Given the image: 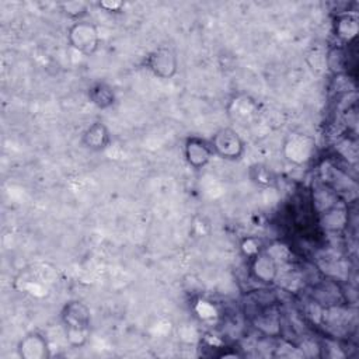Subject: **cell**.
<instances>
[{"label": "cell", "instance_id": "cell-16", "mask_svg": "<svg viewBox=\"0 0 359 359\" xmlns=\"http://www.w3.org/2000/svg\"><path fill=\"white\" fill-rule=\"evenodd\" d=\"M98 7L107 13L118 14L123 10L125 1H122V0H101V1H98Z\"/></svg>", "mask_w": 359, "mask_h": 359}, {"label": "cell", "instance_id": "cell-13", "mask_svg": "<svg viewBox=\"0 0 359 359\" xmlns=\"http://www.w3.org/2000/svg\"><path fill=\"white\" fill-rule=\"evenodd\" d=\"M59 10L63 15H66L67 18L74 21H80V20H86V15L88 14V3L81 1V0H67V1H62L57 4Z\"/></svg>", "mask_w": 359, "mask_h": 359}, {"label": "cell", "instance_id": "cell-14", "mask_svg": "<svg viewBox=\"0 0 359 359\" xmlns=\"http://www.w3.org/2000/svg\"><path fill=\"white\" fill-rule=\"evenodd\" d=\"M346 224V212L337 206H331L323 212V226L328 230H341Z\"/></svg>", "mask_w": 359, "mask_h": 359}, {"label": "cell", "instance_id": "cell-3", "mask_svg": "<svg viewBox=\"0 0 359 359\" xmlns=\"http://www.w3.org/2000/svg\"><path fill=\"white\" fill-rule=\"evenodd\" d=\"M142 66L154 77L168 80L177 76L180 60L177 52L171 46L158 45L144 55Z\"/></svg>", "mask_w": 359, "mask_h": 359}, {"label": "cell", "instance_id": "cell-11", "mask_svg": "<svg viewBox=\"0 0 359 359\" xmlns=\"http://www.w3.org/2000/svg\"><path fill=\"white\" fill-rule=\"evenodd\" d=\"M87 98L88 101L98 109H109L116 102V94L111 84L107 81H94L87 88Z\"/></svg>", "mask_w": 359, "mask_h": 359}, {"label": "cell", "instance_id": "cell-9", "mask_svg": "<svg viewBox=\"0 0 359 359\" xmlns=\"http://www.w3.org/2000/svg\"><path fill=\"white\" fill-rule=\"evenodd\" d=\"M111 132L109 128L102 122V121H94L91 122L80 136V143L84 149L94 151V153H101L107 150L111 144Z\"/></svg>", "mask_w": 359, "mask_h": 359}, {"label": "cell", "instance_id": "cell-7", "mask_svg": "<svg viewBox=\"0 0 359 359\" xmlns=\"http://www.w3.org/2000/svg\"><path fill=\"white\" fill-rule=\"evenodd\" d=\"M182 151L187 164L195 171L205 168L215 157L209 140L196 135H191L185 139Z\"/></svg>", "mask_w": 359, "mask_h": 359}, {"label": "cell", "instance_id": "cell-8", "mask_svg": "<svg viewBox=\"0 0 359 359\" xmlns=\"http://www.w3.org/2000/svg\"><path fill=\"white\" fill-rule=\"evenodd\" d=\"M17 355L21 359H48L50 356L49 342L42 332L31 331L18 341Z\"/></svg>", "mask_w": 359, "mask_h": 359}, {"label": "cell", "instance_id": "cell-2", "mask_svg": "<svg viewBox=\"0 0 359 359\" xmlns=\"http://www.w3.org/2000/svg\"><path fill=\"white\" fill-rule=\"evenodd\" d=\"M66 38L69 46L84 56L94 55L101 43L98 27L88 20L72 22L66 31Z\"/></svg>", "mask_w": 359, "mask_h": 359}, {"label": "cell", "instance_id": "cell-1", "mask_svg": "<svg viewBox=\"0 0 359 359\" xmlns=\"http://www.w3.org/2000/svg\"><path fill=\"white\" fill-rule=\"evenodd\" d=\"M63 335L69 346L83 348L91 334V311L81 300H69L60 310Z\"/></svg>", "mask_w": 359, "mask_h": 359}, {"label": "cell", "instance_id": "cell-4", "mask_svg": "<svg viewBox=\"0 0 359 359\" xmlns=\"http://www.w3.org/2000/svg\"><path fill=\"white\" fill-rule=\"evenodd\" d=\"M213 154L226 161H238L245 153V140L230 126L217 129L209 139Z\"/></svg>", "mask_w": 359, "mask_h": 359}, {"label": "cell", "instance_id": "cell-10", "mask_svg": "<svg viewBox=\"0 0 359 359\" xmlns=\"http://www.w3.org/2000/svg\"><path fill=\"white\" fill-rule=\"evenodd\" d=\"M332 32L339 42L349 43L359 32V15L353 11L338 13L332 21Z\"/></svg>", "mask_w": 359, "mask_h": 359}, {"label": "cell", "instance_id": "cell-15", "mask_svg": "<svg viewBox=\"0 0 359 359\" xmlns=\"http://www.w3.org/2000/svg\"><path fill=\"white\" fill-rule=\"evenodd\" d=\"M243 254L250 258L252 255H255L257 252L262 251V247H261V241L257 238V237H245L243 241H241V245H240Z\"/></svg>", "mask_w": 359, "mask_h": 359}, {"label": "cell", "instance_id": "cell-5", "mask_svg": "<svg viewBox=\"0 0 359 359\" xmlns=\"http://www.w3.org/2000/svg\"><path fill=\"white\" fill-rule=\"evenodd\" d=\"M316 151L314 139L303 132H290L282 144V154L290 164L302 165L311 160Z\"/></svg>", "mask_w": 359, "mask_h": 359}, {"label": "cell", "instance_id": "cell-12", "mask_svg": "<svg viewBox=\"0 0 359 359\" xmlns=\"http://www.w3.org/2000/svg\"><path fill=\"white\" fill-rule=\"evenodd\" d=\"M325 67L335 74H342L346 72L348 56L342 46H334L325 50Z\"/></svg>", "mask_w": 359, "mask_h": 359}, {"label": "cell", "instance_id": "cell-6", "mask_svg": "<svg viewBox=\"0 0 359 359\" xmlns=\"http://www.w3.org/2000/svg\"><path fill=\"white\" fill-rule=\"evenodd\" d=\"M248 273L255 282L271 285L279 275V262L268 250H262L248 258Z\"/></svg>", "mask_w": 359, "mask_h": 359}]
</instances>
